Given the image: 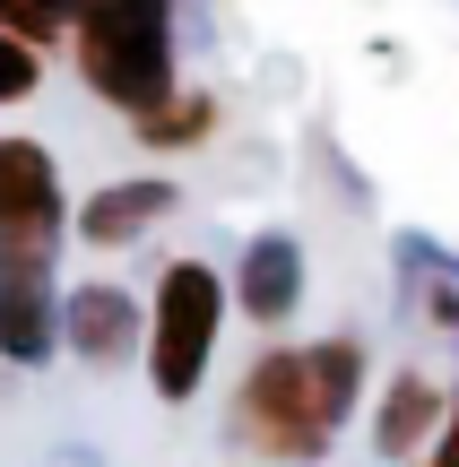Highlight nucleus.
Segmentation results:
<instances>
[{
	"label": "nucleus",
	"mask_w": 459,
	"mask_h": 467,
	"mask_svg": "<svg viewBox=\"0 0 459 467\" xmlns=\"http://www.w3.org/2000/svg\"><path fill=\"white\" fill-rule=\"evenodd\" d=\"M225 312H235L225 268H208V260H165L156 268V295H148V381H156L165 407L200 399L208 364H217V337H225Z\"/></svg>",
	"instance_id": "obj_3"
},
{
	"label": "nucleus",
	"mask_w": 459,
	"mask_h": 467,
	"mask_svg": "<svg viewBox=\"0 0 459 467\" xmlns=\"http://www.w3.org/2000/svg\"><path fill=\"white\" fill-rule=\"evenodd\" d=\"M225 285H235V312L252 320V329H287V320L304 312V285H312L304 243H295V234H252Z\"/></svg>",
	"instance_id": "obj_5"
},
{
	"label": "nucleus",
	"mask_w": 459,
	"mask_h": 467,
	"mask_svg": "<svg viewBox=\"0 0 459 467\" xmlns=\"http://www.w3.org/2000/svg\"><path fill=\"white\" fill-rule=\"evenodd\" d=\"M61 337H69L78 364H121L148 329H139V303L121 295V285H78V295L61 303Z\"/></svg>",
	"instance_id": "obj_9"
},
{
	"label": "nucleus",
	"mask_w": 459,
	"mask_h": 467,
	"mask_svg": "<svg viewBox=\"0 0 459 467\" xmlns=\"http://www.w3.org/2000/svg\"><path fill=\"white\" fill-rule=\"evenodd\" d=\"M35 78H44V52H35V44H17V35L0 26V104L35 96Z\"/></svg>",
	"instance_id": "obj_12"
},
{
	"label": "nucleus",
	"mask_w": 459,
	"mask_h": 467,
	"mask_svg": "<svg viewBox=\"0 0 459 467\" xmlns=\"http://www.w3.org/2000/svg\"><path fill=\"white\" fill-rule=\"evenodd\" d=\"M364 399V347L356 337H312V347H269L225 399V441L269 467H312L347 433Z\"/></svg>",
	"instance_id": "obj_1"
},
{
	"label": "nucleus",
	"mask_w": 459,
	"mask_h": 467,
	"mask_svg": "<svg viewBox=\"0 0 459 467\" xmlns=\"http://www.w3.org/2000/svg\"><path fill=\"white\" fill-rule=\"evenodd\" d=\"M78 9H87V0H0V26H9L17 44H35V52H44L52 35H69V26H78Z\"/></svg>",
	"instance_id": "obj_10"
},
{
	"label": "nucleus",
	"mask_w": 459,
	"mask_h": 467,
	"mask_svg": "<svg viewBox=\"0 0 459 467\" xmlns=\"http://www.w3.org/2000/svg\"><path fill=\"white\" fill-rule=\"evenodd\" d=\"M0 234H26V243L61 234V173L35 139H0Z\"/></svg>",
	"instance_id": "obj_7"
},
{
	"label": "nucleus",
	"mask_w": 459,
	"mask_h": 467,
	"mask_svg": "<svg viewBox=\"0 0 459 467\" xmlns=\"http://www.w3.org/2000/svg\"><path fill=\"white\" fill-rule=\"evenodd\" d=\"M443 424H451V389H443V372L399 364L391 381H381V407H373V451H381V459H416V451H433V441H443Z\"/></svg>",
	"instance_id": "obj_6"
},
{
	"label": "nucleus",
	"mask_w": 459,
	"mask_h": 467,
	"mask_svg": "<svg viewBox=\"0 0 459 467\" xmlns=\"http://www.w3.org/2000/svg\"><path fill=\"white\" fill-rule=\"evenodd\" d=\"M433 467H459V399H451V424H443V441H433Z\"/></svg>",
	"instance_id": "obj_13"
},
{
	"label": "nucleus",
	"mask_w": 459,
	"mask_h": 467,
	"mask_svg": "<svg viewBox=\"0 0 459 467\" xmlns=\"http://www.w3.org/2000/svg\"><path fill=\"white\" fill-rule=\"evenodd\" d=\"M208 130H217V104H208V96H173L165 113L139 121V139H148V148H191V139H208Z\"/></svg>",
	"instance_id": "obj_11"
},
{
	"label": "nucleus",
	"mask_w": 459,
	"mask_h": 467,
	"mask_svg": "<svg viewBox=\"0 0 459 467\" xmlns=\"http://www.w3.org/2000/svg\"><path fill=\"white\" fill-rule=\"evenodd\" d=\"M69 44H78V78L113 113L148 121L173 104V0H87Z\"/></svg>",
	"instance_id": "obj_2"
},
{
	"label": "nucleus",
	"mask_w": 459,
	"mask_h": 467,
	"mask_svg": "<svg viewBox=\"0 0 459 467\" xmlns=\"http://www.w3.org/2000/svg\"><path fill=\"white\" fill-rule=\"evenodd\" d=\"M61 337V303H52V243L0 234V355L44 364Z\"/></svg>",
	"instance_id": "obj_4"
},
{
	"label": "nucleus",
	"mask_w": 459,
	"mask_h": 467,
	"mask_svg": "<svg viewBox=\"0 0 459 467\" xmlns=\"http://www.w3.org/2000/svg\"><path fill=\"white\" fill-rule=\"evenodd\" d=\"M173 200H183V191H173L165 173H139V182H104L96 200L78 208V243L121 251V243H139L148 225H165V217H173Z\"/></svg>",
	"instance_id": "obj_8"
}]
</instances>
